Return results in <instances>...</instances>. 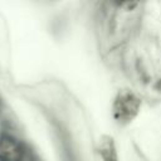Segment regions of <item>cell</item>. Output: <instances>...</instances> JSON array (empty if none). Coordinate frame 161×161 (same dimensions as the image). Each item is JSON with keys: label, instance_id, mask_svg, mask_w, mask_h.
<instances>
[{"label": "cell", "instance_id": "3", "mask_svg": "<svg viewBox=\"0 0 161 161\" xmlns=\"http://www.w3.org/2000/svg\"><path fill=\"white\" fill-rule=\"evenodd\" d=\"M98 155L102 161H119L114 138L109 135H102L97 147Z\"/></svg>", "mask_w": 161, "mask_h": 161}, {"label": "cell", "instance_id": "2", "mask_svg": "<svg viewBox=\"0 0 161 161\" xmlns=\"http://www.w3.org/2000/svg\"><path fill=\"white\" fill-rule=\"evenodd\" d=\"M24 157L23 146L10 136L0 137V161H21Z\"/></svg>", "mask_w": 161, "mask_h": 161}, {"label": "cell", "instance_id": "1", "mask_svg": "<svg viewBox=\"0 0 161 161\" xmlns=\"http://www.w3.org/2000/svg\"><path fill=\"white\" fill-rule=\"evenodd\" d=\"M141 98L131 89H119L112 102V117L119 126L130 125L141 109Z\"/></svg>", "mask_w": 161, "mask_h": 161}]
</instances>
